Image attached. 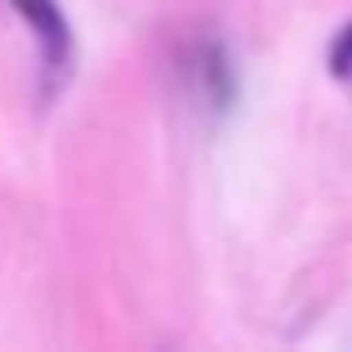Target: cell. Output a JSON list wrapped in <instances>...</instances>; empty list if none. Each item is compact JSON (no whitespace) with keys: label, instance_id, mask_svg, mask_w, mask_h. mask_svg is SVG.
Listing matches in <instances>:
<instances>
[{"label":"cell","instance_id":"obj_1","mask_svg":"<svg viewBox=\"0 0 352 352\" xmlns=\"http://www.w3.org/2000/svg\"><path fill=\"white\" fill-rule=\"evenodd\" d=\"M23 14V23L32 27L36 45H41V63L50 76H63L72 63V27L67 14L58 9V0H9Z\"/></svg>","mask_w":352,"mask_h":352},{"label":"cell","instance_id":"obj_2","mask_svg":"<svg viewBox=\"0 0 352 352\" xmlns=\"http://www.w3.org/2000/svg\"><path fill=\"white\" fill-rule=\"evenodd\" d=\"M192 76H197L201 103L214 107V112H223L236 98V72H232V58H228L223 45H214V41L197 45V54H192Z\"/></svg>","mask_w":352,"mask_h":352},{"label":"cell","instance_id":"obj_3","mask_svg":"<svg viewBox=\"0 0 352 352\" xmlns=\"http://www.w3.org/2000/svg\"><path fill=\"white\" fill-rule=\"evenodd\" d=\"M330 72H335L339 80H352V27H344L339 41L330 45Z\"/></svg>","mask_w":352,"mask_h":352}]
</instances>
